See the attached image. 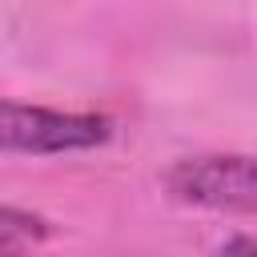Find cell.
<instances>
[{
  "label": "cell",
  "mask_w": 257,
  "mask_h": 257,
  "mask_svg": "<svg viewBox=\"0 0 257 257\" xmlns=\"http://www.w3.org/2000/svg\"><path fill=\"white\" fill-rule=\"evenodd\" d=\"M161 181H165L169 197L181 205L257 217V157H245V153L185 157V161L169 165Z\"/></svg>",
  "instance_id": "obj_1"
},
{
  "label": "cell",
  "mask_w": 257,
  "mask_h": 257,
  "mask_svg": "<svg viewBox=\"0 0 257 257\" xmlns=\"http://www.w3.org/2000/svg\"><path fill=\"white\" fill-rule=\"evenodd\" d=\"M40 237H48V225H44L40 217L4 205V213H0V253H4V257H20V253L32 249Z\"/></svg>",
  "instance_id": "obj_3"
},
{
  "label": "cell",
  "mask_w": 257,
  "mask_h": 257,
  "mask_svg": "<svg viewBox=\"0 0 257 257\" xmlns=\"http://www.w3.org/2000/svg\"><path fill=\"white\" fill-rule=\"evenodd\" d=\"M221 257H257V241L253 237H229L221 245Z\"/></svg>",
  "instance_id": "obj_4"
},
{
  "label": "cell",
  "mask_w": 257,
  "mask_h": 257,
  "mask_svg": "<svg viewBox=\"0 0 257 257\" xmlns=\"http://www.w3.org/2000/svg\"><path fill=\"white\" fill-rule=\"evenodd\" d=\"M112 137V120L100 112H60V108H40V104H20L4 100L0 108V141L4 153H72V149H92Z\"/></svg>",
  "instance_id": "obj_2"
}]
</instances>
